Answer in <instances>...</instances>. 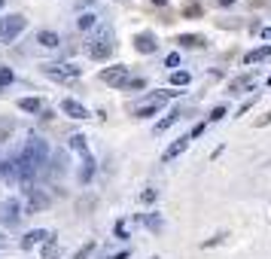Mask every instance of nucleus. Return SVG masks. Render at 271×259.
<instances>
[{
	"instance_id": "f257e3e1",
	"label": "nucleus",
	"mask_w": 271,
	"mask_h": 259,
	"mask_svg": "<svg viewBox=\"0 0 271 259\" xmlns=\"http://www.w3.org/2000/svg\"><path fill=\"white\" fill-rule=\"evenodd\" d=\"M113 49H116V43H113V28H98V34L89 40V46H86V52H89V58H95V61H104V58H110L113 55Z\"/></svg>"
},
{
	"instance_id": "f03ea898",
	"label": "nucleus",
	"mask_w": 271,
	"mask_h": 259,
	"mask_svg": "<svg viewBox=\"0 0 271 259\" xmlns=\"http://www.w3.org/2000/svg\"><path fill=\"white\" fill-rule=\"evenodd\" d=\"M49 153H52V150H49V143H46L43 137H31V140L25 143V150H22V156H25L37 171H40L43 165H49Z\"/></svg>"
},
{
	"instance_id": "7ed1b4c3",
	"label": "nucleus",
	"mask_w": 271,
	"mask_h": 259,
	"mask_svg": "<svg viewBox=\"0 0 271 259\" xmlns=\"http://www.w3.org/2000/svg\"><path fill=\"white\" fill-rule=\"evenodd\" d=\"M25 28H28V19L19 16V13H13V16H7V19H0V43H13Z\"/></svg>"
},
{
	"instance_id": "20e7f679",
	"label": "nucleus",
	"mask_w": 271,
	"mask_h": 259,
	"mask_svg": "<svg viewBox=\"0 0 271 259\" xmlns=\"http://www.w3.org/2000/svg\"><path fill=\"white\" fill-rule=\"evenodd\" d=\"M49 207V195L43 192V189H34V186H28L25 189V201H22V213L28 216V213H40V210H46Z\"/></svg>"
},
{
	"instance_id": "39448f33",
	"label": "nucleus",
	"mask_w": 271,
	"mask_h": 259,
	"mask_svg": "<svg viewBox=\"0 0 271 259\" xmlns=\"http://www.w3.org/2000/svg\"><path fill=\"white\" fill-rule=\"evenodd\" d=\"M43 73L49 80H61V83H67V80H76L83 73V67H76V64H67V61H55V64H46L43 67Z\"/></svg>"
},
{
	"instance_id": "423d86ee",
	"label": "nucleus",
	"mask_w": 271,
	"mask_h": 259,
	"mask_svg": "<svg viewBox=\"0 0 271 259\" xmlns=\"http://www.w3.org/2000/svg\"><path fill=\"white\" fill-rule=\"evenodd\" d=\"M19 216H22V201L19 198H4L0 201V223L4 226H19Z\"/></svg>"
},
{
	"instance_id": "0eeeda50",
	"label": "nucleus",
	"mask_w": 271,
	"mask_h": 259,
	"mask_svg": "<svg viewBox=\"0 0 271 259\" xmlns=\"http://www.w3.org/2000/svg\"><path fill=\"white\" fill-rule=\"evenodd\" d=\"M101 83H107V86H125V83H128V67H125V64L104 67V70H101Z\"/></svg>"
},
{
	"instance_id": "6e6552de",
	"label": "nucleus",
	"mask_w": 271,
	"mask_h": 259,
	"mask_svg": "<svg viewBox=\"0 0 271 259\" xmlns=\"http://www.w3.org/2000/svg\"><path fill=\"white\" fill-rule=\"evenodd\" d=\"M134 49H137V52H143V55L156 52V49H159V40H156V34H149V31L137 34V37H134Z\"/></svg>"
},
{
	"instance_id": "1a4fd4ad",
	"label": "nucleus",
	"mask_w": 271,
	"mask_h": 259,
	"mask_svg": "<svg viewBox=\"0 0 271 259\" xmlns=\"http://www.w3.org/2000/svg\"><path fill=\"white\" fill-rule=\"evenodd\" d=\"M61 110H64L67 116H73V119H89V116H92L89 110H86L80 101H73V98H64V101H61Z\"/></svg>"
},
{
	"instance_id": "9d476101",
	"label": "nucleus",
	"mask_w": 271,
	"mask_h": 259,
	"mask_svg": "<svg viewBox=\"0 0 271 259\" xmlns=\"http://www.w3.org/2000/svg\"><path fill=\"white\" fill-rule=\"evenodd\" d=\"M244 89H256L253 73H244V77H238V80H231V83H228V95H241Z\"/></svg>"
},
{
	"instance_id": "9b49d317",
	"label": "nucleus",
	"mask_w": 271,
	"mask_h": 259,
	"mask_svg": "<svg viewBox=\"0 0 271 259\" xmlns=\"http://www.w3.org/2000/svg\"><path fill=\"white\" fill-rule=\"evenodd\" d=\"M52 235L46 232V229H34V232H28L25 238H22V250H31L34 244H40V241H49Z\"/></svg>"
},
{
	"instance_id": "f8f14e48",
	"label": "nucleus",
	"mask_w": 271,
	"mask_h": 259,
	"mask_svg": "<svg viewBox=\"0 0 271 259\" xmlns=\"http://www.w3.org/2000/svg\"><path fill=\"white\" fill-rule=\"evenodd\" d=\"M186 146H189V137H180V140H174L168 150L162 153V162H171V159H177L180 153H186Z\"/></svg>"
},
{
	"instance_id": "ddd939ff",
	"label": "nucleus",
	"mask_w": 271,
	"mask_h": 259,
	"mask_svg": "<svg viewBox=\"0 0 271 259\" xmlns=\"http://www.w3.org/2000/svg\"><path fill=\"white\" fill-rule=\"evenodd\" d=\"M177 43L186 46V49H201V46H207V40H204V37H198V34H183V37H177Z\"/></svg>"
},
{
	"instance_id": "4468645a",
	"label": "nucleus",
	"mask_w": 271,
	"mask_h": 259,
	"mask_svg": "<svg viewBox=\"0 0 271 259\" xmlns=\"http://www.w3.org/2000/svg\"><path fill=\"white\" fill-rule=\"evenodd\" d=\"M265 58H271V43H265V46H259V49H253V52H247V55H244V64H256V61H265Z\"/></svg>"
},
{
	"instance_id": "2eb2a0df",
	"label": "nucleus",
	"mask_w": 271,
	"mask_h": 259,
	"mask_svg": "<svg viewBox=\"0 0 271 259\" xmlns=\"http://www.w3.org/2000/svg\"><path fill=\"white\" fill-rule=\"evenodd\" d=\"M37 43H40L43 49H58V34L55 31H40V34H37Z\"/></svg>"
},
{
	"instance_id": "dca6fc26",
	"label": "nucleus",
	"mask_w": 271,
	"mask_h": 259,
	"mask_svg": "<svg viewBox=\"0 0 271 259\" xmlns=\"http://www.w3.org/2000/svg\"><path fill=\"white\" fill-rule=\"evenodd\" d=\"M70 150L80 153L83 159H89V143H86V134H73L70 137Z\"/></svg>"
},
{
	"instance_id": "f3484780",
	"label": "nucleus",
	"mask_w": 271,
	"mask_h": 259,
	"mask_svg": "<svg viewBox=\"0 0 271 259\" xmlns=\"http://www.w3.org/2000/svg\"><path fill=\"white\" fill-rule=\"evenodd\" d=\"M19 110H25V113H40L43 101H40V98H22V101H19Z\"/></svg>"
},
{
	"instance_id": "a211bd4d",
	"label": "nucleus",
	"mask_w": 271,
	"mask_h": 259,
	"mask_svg": "<svg viewBox=\"0 0 271 259\" xmlns=\"http://www.w3.org/2000/svg\"><path fill=\"white\" fill-rule=\"evenodd\" d=\"M159 110H162V104H143V107L134 110V116H137V119H149V116H156Z\"/></svg>"
},
{
	"instance_id": "6ab92c4d",
	"label": "nucleus",
	"mask_w": 271,
	"mask_h": 259,
	"mask_svg": "<svg viewBox=\"0 0 271 259\" xmlns=\"http://www.w3.org/2000/svg\"><path fill=\"white\" fill-rule=\"evenodd\" d=\"M98 25V16L95 13H83L80 19H76V28H80V31H92Z\"/></svg>"
},
{
	"instance_id": "aec40b11",
	"label": "nucleus",
	"mask_w": 271,
	"mask_h": 259,
	"mask_svg": "<svg viewBox=\"0 0 271 259\" xmlns=\"http://www.w3.org/2000/svg\"><path fill=\"white\" fill-rule=\"evenodd\" d=\"M171 83H174V86H189L192 77H189L186 70H174V73H171Z\"/></svg>"
},
{
	"instance_id": "412c9836",
	"label": "nucleus",
	"mask_w": 271,
	"mask_h": 259,
	"mask_svg": "<svg viewBox=\"0 0 271 259\" xmlns=\"http://www.w3.org/2000/svg\"><path fill=\"white\" fill-rule=\"evenodd\" d=\"M177 119H180V113H171V116H165L162 122H156V134H162V131H168V128H171V125H174Z\"/></svg>"
},
{
	"instance_id": "4be33fe9",
	"label": "nucleus",
	"mask_w": 271,
	"mask_h": 259,
	"mask_svg": "<svg viewBox=\"0 0 271 259\" xmlns=\"http://www.w3.org/2000/svg\"><path fill=\"white\" fill-rule=\"evenodd\" d=\"M92 253H95V241H89V244H83L80 250H76V253H73V259H89Z\"/></svg>"
},
{
	"instance_id": "5701e85b",
	"label": "nucleus",
	"mask_w": 271,
	"mask_h": 259,
	"mask_svg": "<svg viewBox=\"0 0 271 259\" xmlns=\"http://www.w3.org/2000/svg\"><path fill=\"white\" fill-rule=\"evenodd\" d=\"M92 174H95V159L89 156V159H86V168H83V174H80V180H83V183H89V180H92Z\"/></svg>"
},
{
	"instance_id": "b1692460",
	"label": "nucleus",
	"mask_w": 271,
	"mask_h": 259,
	"mask_svg": "<svg viewBox=\"0 0 271 259\" xmlns=\"http://www.w3.org/2000/svg\"><path fill=\"white\" fill-rule=\"evenodd\" d=\"M52 238H55V235H52ZM52 238H49L46 247H43V259H55V256H58V244H55Z\"/></svg>"
},
{
	"instance_id": "393cba45",
	"label": "nucleus",
	"mask_w": 271,
	"mask_h": 259,
	"mask_svg": "<svg viewBox=\"0 0 271 259\" xmlns=\"http://www.w3.org/2000/svg\"><path fill=\"white\" fill-rule=\"evenodd\" d=\"M156 198H159V192H156V189H143V192H140V201H143V204H152Z\"/></svg>"
},
{
	"instance_id": "a878e982",
	"label": "nucleus",
	"mask_w": 271,
	"mask_h": 259,
	"mask_svg": "<svg viewBox=\"0 0 271 259\" xmlns=\"http://www.w3.org/2000/svg\"><path fill=\"white\" fill-rule=\"evenodd\" d=\"M225 238H228V235H225V232H219V235H213V238H207V241H204L201 247H216V244H222Z\"/></svg>"
},
{
	"instance_id": "bb28decb",
	"label": "nucleus",
	"mask_w": 271,
	"mask_h": 259,
	"mask_svg": "<svg viewBox=\"0 0 271 259\" xmlns=\"http://www.w3.org/2000/svg\"><path fill=\"white\" fill-rule=\"evenodd\" d=\"M146 226H149L152 232H159V229H162V216H159V213H152V216L146 219Z\"/></svg>"
},
{
	"instance_id": "cd10ccee",
	"label": "nucleus",
	"mask_w": 271,
	"mask_h": 259,
	"mask_svg": "<svg viewBox=\"0 0 271 259\" xmlns=\"http://www.w3.org/2000/svg\"><path fill=\"white\" fill-rule=\"evenodd\" d=\"M13 83V70L10 67H0V86H10Z\"/></svg>"
},
{
	"instance_id": "c85d7f7f",
	"label": "nucleus",
	"mask_w": 271,
	"mask_h": 259,
	"mask_svg": "<svg viewBox=\"0 0 271 259\" xmlns=\"http://www.w3.org/2000/svg\"><path fill=\"white\" fill-rule=\"evenodd\" d=\"M222 116H225V107H222V104H219V107H213V110H210V122H219V119H222Z\"/></svg>"
},
{
	"instance_id": "c756f323",
	"label": "nucleus",
	"mask_w": 271,
	"mask_h": 259,
	"mask_svg": "<svg viewBox=\"0 0 271 259\" xmlns=\"http://www.w3.org/2000/svg\"><path fill=\"white\" fill-rule=\"evenodd\" d=\"M58 174H64V159L61 156H55V165H52V177H58Z\"/></svg>"
},
{
	"instance_id": "7c9ffc66",
	"label": "nucleus",
	"mask_w": 271,
	"mask_h": 259,
	"mask_svg": "<svg viewBox=\"0 0 271 259\" xmlns=\"http://www.w3.org/2000/svg\"><path fill=\"white\" fill-rule=\"evenodd\" d=\"M180 64V52H171L168 58H165V67H177Z\"/></svg>"
},
{
	"instance_id": "2f4dec72",
	"label": "nucleus",
	"mask_w": 271,
	"mask_h": 259,
	"mask_svg": "<svg viewBox=\"0 0 271 259\" xmlns=\"http://www.w3.org/2000/svg\"><path fill=\"white\" fill-rule=\"evenodd\" d=\"M265 125H271V110H268L265 116H259V119H256V128H265Z\"/></svg>"
},
{
	"instance_id": "473e14b6",
	"label": "nucleus",
	"mask_w": 271,
	"mask_h": 259,
	"mask_svg": "<svg viewBox=\"0 0 271 259\" xmlns=\"http://www.w3.org/2000/svg\"><path fill=\"white\" fill-rule=\"evenodd\" d=\"M198 134H204V122H198L195 128H192V134H189V140H192V137H198Z\"/></svg>"
},
{
	"instance_id": "72a5a7b5",
	"label": "nucleus",
	"mask_w": 271,
	"mask_h": 259,
	"mask_svg": "<svg viewBox=\"0 0 271 259\" xmlns=\"http://www.w3.org/2000/svg\"><path fill=\"white\" fill-rule=\"evenodd\" d=\"M125 86H128V89H143V86H146V83H143V80H128V83H125Z\"/></svg>"
},
{
	"instance_id": "f704fd0d",
	"label": "nucleus",
	"mask_w": 271,
	"mask_h": 259,
	"mask_svg": "<svg viewBox=\"0 0 271 259\" xmlns=\"http://www.w3.org/2000/svg\"><path fill=\"white\" fill-rule=\"evenodd\" d=\"M262 40H271V25H268V28H262Z\"/></svg>"
},
{
	"instance_id": "c9c22d12",
	"label": "nucleus",
	"mask_w": 271,
	"mask_h": 259,
	"mask_svg": "<svg viewBox=\"0 0 271 259\" xmlns=\"http://www.w3.org/2000/svg\"><path fill=\"white\" fill-rule=\"evenodd\" d=\"M110 259H128V250H122V253H116V256H110Z\"/></svg>"
},
{
	"instance_id": "e433bc0d",
	"label": "nucleus",
	"mask_w": 271,
	"mask_h": 259,
	"mask_svg": "<svg viewBox=\"0 0 271 259\" xmlns=\"http://www.w3.org/2000/svg\"><path fill=\"white\" fill-rule=\"evenodd\" d=\"M231 4H235V0H219V7H231Z\"/></svg>"
},
{
	"instance_id": "4c0bfd02",
	"label": "nucleus",
	"mask_w": 271,
	"mask_h": 259,
	"mask_svg": "<svg viewBox=\"0 0 271 259\" xmlns=\"http://www.w3.org/2000/svg\"><path fill=\"white\" fill-rule=\"evenodd\" d=\"M86 4H92V0H76V7H86Z\"/></svg>"
},
{
	"instance_id": "58836bf2",
	"label": "nucleus",
	"mask_w": 271,
	"mask_h": 259,
	"mask_svg": "<svg viewBox=\"0 0 271 259\" xmlns=\"http://www.w3.org/2000/svg\"><path fill=\"white\" fill-rule=\"evenodd\" d=\"M152 4H156V7H165V4H168V0H152Z\"/></svg>"
},
{
	"instance_id": "ea45409f",
	"label": "nucleus",
	"mask_w": 271,
	"mask_h": 259,
	"mask_svg": "<svg viewBox=\"0 0 271 259\" xmlns=\"http://www.w3.org/2000/svg\"><path fill=\"white\" fill-rule=\"evenodd\" d=\"M268 86H271V73H268Z\"/></svg>"
},
{
	"instance_id": "a19ab883",
	"label": "nucleus",
	"mask_w": 271,
	"mask_h": 259,
	"mask_svg": "<svg viewBox=\"0 0 271 259\" xmlns=\"http://www.w3.org/2000/svg\"><path fill=\"white\" fill-rule=\"evenodd\" d=\"M0 7H4V0H0Z\"/></svg>"
},
{
	"instance_id": "79ce46f5",
	"label": "nucleus",
	"mask_w": 271,
	"mask_h": 259,
	"mask_svg": "<svg viewBox=\"0 0 271 259\" xmlns=\"http://www.w3.org/2000/svg\"><path fill=\"white\" fill-rule=\"evenodd\" d=\"M152 259H159V256H152Z\"/></svg>"
}]
</instances>
